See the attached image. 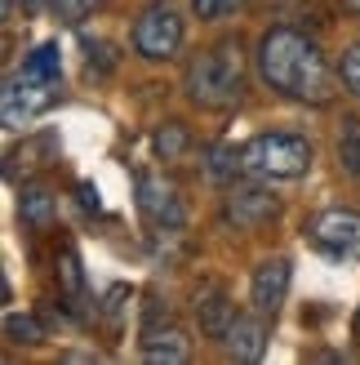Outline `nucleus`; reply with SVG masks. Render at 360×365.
Returning a JSON list of instances; mask_svg holds the SVG:
<instances>
[{
    "label": "nucleus",
    "mask_w": 360,
    "mask_h": 365,
    "mask_svg": "<svg viewBox=\"0 0 360 365\" xmlns=\"http://www.w3.org/2000/svg\"><path fill=\"white\" fill-rule=\"evenodd\" d=\"M254 67H258L263 85L276 89V94L290 98V103L325 107L338 94V81H334V67L325 58V49L298 27H267L258 36Z\"/></svg>",
    "instance_id": "nucleus-1"
},
{
    "label": "nucleus",
    "mask_w": 360,
    "mask_h": 365,
    "mask_svg": "<svg viewBox=\"0 0 360 365\" xmlns=\"http://www.w3.org/2000/svg\"><path fill=\"white\" fill-rule=\"evenodd\" d=\"M183 89L205 112H231V107H240L245 89H249V71H245V49L236 36H223V41H213L196 53L183 71Z\"/></svg>",
    "instance_id": "nucleus-2"
},
{
    "label": "nucleus",
    "mask_w": 360,
    "mask_h": 365,
    "mask_svg": "<svg viewBox=\"0 0 360 365\" xmlns=\"http://www.w3.org/2000/svg\"><path fill=\"white\" fill-rule=\"evenodd\" d=\"M312 160H316V152L302 134H258L240 148V170L272 178V182L302 178L312 170Z\"/></svg>",
    "instance_id": "nucleus-3"
},
{
    "label": "nucleus",
    "mask_w": 360,
    "mask_h": 365,
    "mask_svg": "<svg viewBox=\"0 0 360 365\" xmlns=\"http://www.w3.org/2000/svg\"><path fill=\"white\" fill-rule=\"evenodd\" d=\"M183 36H187L183 14H178L169 0H152L134 23V53L147 58V63H169L174 53L183 49Z\"/></svg>",
    "instance_id": "nucleus-4"
},
{
    "label": "nucleus",
    "mask_w": 360,
    "mask_h": 365,
    "mask_svg": "<svg viewBox=\"0 0 360 365\" xmlns=\"http://www.w3.org/2000/svg\"><path fill=\"white\" fill-rule=\"evenodd\" d=\"M276 214H280V200L267 187H254V182H236L223 200V218L236 232H258V227L272 223Z\"/></svg>",
    "instance_id": "nucleus-5"
},
{
    "label": "nucleus",
    "mask_w": 360,
    "mask_h": 365,
    "mask_svg": "<svg viewBox=\"0 0 360 365\" xmlns=\"http://www.w3.org/2000/svg\"><path fill=\"white\" fill-rule=\"evenodd\" d=\"M58 98V81H41L31 71H18V76L5 85V125H27L45 112V107Z\"/></svg>",
    "instance_id": "nucleus-6"
},
{
    "label": "nucleus",
    "mask_w": 360,
    "mask_h": 365,
    "mask_svg": "<svg viewBox=\"0 0 360 365\" xmlns=\"http://www.w3.org/2000/svg\"><path fill=\"white\" fill-rule=\"evenodd\" d=\"M290 281H294V263L276 254V259H263L254 267V277H249V303H254V312H263L267 321H276L280 303L290 299Z\"/></svg>",
    "instance_id": "nucleus-7"
},
{
    "label": "nucleus",
    "mask_w": 360,
    "mask_h": 365,
    "mask_svg": "<svg viewBox=\"0 0 360 365\" xmlns=\"http://www.w3.org/2000/svg\"><path fill=\"white\" fill-rule=\"evenodd\" d=\"M307 236L325 254H360V214L356 210H325L307 223Z\"/></svg>",
    "instance_id": "nucleus-8"
},
{
    "label": "nucleus",
    "mask_w": 360,
    "mask_h": 365,
    "mask_svg": "<svg viewBox=\"0 0 360 365\" xmlns=\"http://www.w3.org/2000/svg\"><path fill=\"white\" fill-rule=\"evenodd\" d=\"M138 210L147 214V223H156V227H183L187 223L183 196H178V187L165 178H138Z\"/></svg>",
    "instance_id": "nucleus-9"
},
{
    "label": "nucleus",
    "mask_w": 360,
    "mask_h": 365,
    "mask_svg": "<svg viewBox=\"0 0 360 365\" xmlns=\"http://www.w3.org/2000/svg\"><path fill=\"white\" fill-rule=\"evenodd\" d=\"M240 312H236V303H231V294L218 285V281H209V285H201V294H196V321H201V330H205V339H213V343H223L227 339V330H231V321H236Z\"/></svg>",
    "instance_id": "nucleus-10"
},
{
    "label": "nucleus",
    "mask_w": 360,
    "mask_h": 365,
    "mask_svg": "<svg viewBox=\"0 0 360 365\" xmlns=\"http://www.w3.org/2000/svg\"><path fill=\"white\" fill-rule=\"evenodd\" d=\"M223 348L236 361H258L267 352V317L263 312L236 317V321H231V330H227V339H223Z\"/></svg>",
    "instance_id": "nucleus-11"
},
{
    "label": "nucleus",
    "mask_w": 360,
    "mask_h": 365,
    "mask_svg": "<svg viewBox=\"0 0 360 365\" xmlns=\"http://www.w3.org/2000/svg\"><path fill=\"white\" fill-rule=\"evenodd\" d=\"M142 356L156 361V365H183L191 356V343H187V334L178 330V325H165V330L147 325V334H142Z\"/></svg>",
    "instance_id": "nucleus-12"
},
{
    "label": "nucleus",
    "mask_w": 360,
    "mask_h": 365,
    "mask_svg": "<svg viewBox=\"0 0 360 365\" xmlns=\"http://www.w3.org/2000/svg\"><path fill=\"white\" fill-rule=\"evenodd\" d=\"M18 214H23L27 227H49L53 218H58V196L49 187H23L18 196Z\"/></svg>",
    "instance_id": "nucleus-13"
},
{
    "label": "nucleus",
    "mask_w": 360,
    "mask_h": 365,
    "mask_svg": "<svg viewBox=\"0 0 360 365\" xmlns=\"http://www.w3.org/2000/svg\"><path fill=\"white\" fill-rule=\"evenodd\" d=\"M338 170L360 178V116H347L338 130Z\"/></svg>",
    "instance_id": "nucleus-14"
},
{
    "label": "nucleus",
    "mask_w": 360,
    "mask_h": 365,
    "mask_svg": "<svg viewBox=\"0 0 360 365\" xmlns=\"http://www.w3.org/2000/svg\"><path fill=\"white\" fill-rule=\"evenodd\" d=\"M23 71H31V76H41V81H58V76H63V49H58V41L36 45V49L27 53Z\"/></svg>",
    "instance_id": "nucleus-15"
},
{
    "label": "nucleus",
    "mask_w": 360,
    "mask_h": 365,
    "mask_svg": "<svg viewBox=\"0 0 360 365\" xmlns=\"http://www.w3.org/2000/svg\"><path fill=\"white\" fill-rule=\"evenodd\" d=\"M102 5H107V0H53V14H58V23L76 27V23H85L89 14H98Z\"/></svg>",
    "instance_id": "nucleus-16"
},
{
    "label": "nucleus",
    "mask_w": 360,
    "mask_h": 365,
    "mask_svg": "<svg viewBox=\"0 0 360 365\" xmlns=\"http://www.w3.org/2000/svg\"><path fill=\"white\" fill-rule=\"evenodd\" d=\"M249 5V0H191V9L201 23H218V18H231V14H240Z\"/></svg>",
    "instance_id": "nucleus-17"
},
{
    "label": "nucleus",
    "mask_w": 360,
    "mask_h": 365,
    "mask_svg": "<svg viewBox=\"0 0 360 365\" xmlns=\"http://www.w3.org/2000/svg\"><path fill=\"white\" fill-rule=\"evenodd\" d=\"M5 334H9V343H41V325L31 317H23V312H9L5 317Z\"/></svg>",
    "instance_id": "nucleus-18"
},
{
    "label": "nucleus",
    "mask_w": 360,
    "mask_h": 365,
    "mask_svg": "<svg viewBox=\"0 0 360 365\" xmlns=\"http://www.w3.org/2000/svg\"><path fill=\"white\" fill-rule=\"evenodd\" d=\"M338 76H343V85H347L351 94L360 98V41L343 53V63H338Z\"/></svg>",
    "instance_id": "nucleus-19"
},
{
    "label": "nucleus",
    "mask_w": 360,
    "mask_h": 365,
    "mask_svg": "<svg viewBox=\"0 0 360 365\" xmlns=\"http://www.w3.org/2000/svg\"><path fill=\"white\" fill-rule=\"evenodd\" d=\"M183 143H187V130H183L178 120H169L165 130L156 134V148H160V156H178V152H183Z\"/></svg>",
    "instance_id": "nucleus-20"
},
{
    "label": "nucleus",
    "mask_w": 360,
    "mask_h": 365,
    "mask_svg": "<svg viewBox=\"0 0 360 365\" xmlns=\"http://www.w3.org/2000/svg\"><path fill=\"white\" fill-rule=\"evenodd\" d=\"M23 9L27 14H45V9H53V0H23Z\"/></svg>",
    "instance_id": "nucleus-21"
},
{
    "label": "nucleus",
    "mask_w": 360,
    "mask_h": 365,
    "mask_svg": "<svg viewBox=\"0 0 360 365\" xmlns=\"http://www.w3.org/2000/svg\"><path fill=\"white\" fill-rule=\"evenodd\" d=\"M80 200H85V210H98V192L89 187V182H85V187H80Z\"/></svg>",
    "instance_id": "nucleus-22"
},
{
    "label": "nucleus",
    "mask_w": 360,
    "mask_h": 365,
    "mask_svg": "<svg viewBox=\"0 0 360 365\" xmlns=\"http://www.w3.org/2000/svg\"><path fill=\"white\" fill-rule=\"evenodd\" d=\"M351 339L360 343V307H356V317H351Z\"/></svg>",
    "instance_id": "nucleus-23"
},
{
    "label": "nucleus",
    "mask_w": 360,
    "mask_h": 365,
    "mask_svg": "<svg viewBox=\"0 0 360 365\" xmlns=\"http://www.w3.org/2000/svg\"><path fill=\"white\" fill-rule=\"evenodd\" d=\"M343 5H347V14H351V18H360V0H343Z\"/></svg>",
    "instance_id": "nucleus-24"
},
{
    "label": "nucleus",
    "mask_w": 360,
    "mask_h": 365,
    "mask_svg": "<svg viewBox=\"0 0 360 365\" xmlns=\"http://www.w3.org/2000/svg\"><path fill=\"white\" fill-rule=\"evenodd\" d=\"M9 14H14V0H5V18H9Z\"/></svg>",
    "instance_id": "nucleus-25"
}]
</instances>
